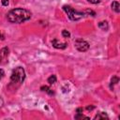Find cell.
Here are the masks:
<instances>
[{
  "mask_svg": "<svg viewBox=\"0 0 120 120\" xmlns=\"http://www.w3.org/2000/svg\"><path fill=\"white\" fill-rule=\"evenodd\" d=\"M112 8L115 11V12H119L120 11V6H119V3L117 2V1H113L112 3Z\"/></svg>",
  "mask_w": 120,
  "mask_h": 120,
  "instance_id": "ba28073f",
  "label": "cell"
},
{
  "mask_svg": "<svg viewBox=\"0 0 120 120\" xmlns=\"http://www.w3.org/2000/svg\"><path fill=\"white\" fill-rule=\"evenodd\" d=\"M52 44L56 49H65L67 47V43H65V42H59L57 39H53L52 42Z\"/></svg>",
  "mask_w": 120,
  "mask_h": 120,
  "instance_id": "8992f818",
  "label": "cell"
},
{
  "mask_svg": "<svg viewBox=\"0 0 120 120\" xmlns=\"http://www.w3.org/2000/svg\"><path fill=\"white\" fill-rule=\"evenodd\" d=\"M63 9L66 11V13L68 14V17L71 20V21H78L80 19H82L84 16V13L82 12H79L77 10H74L72 8H70L69 6H64Z\"/></svg>",
  "mask_w": 120,
  "mask_h": 120,
  "instance_id": "3957f363",
  "label": "cell"
},
{
  "mask_svg": "<svg viewBox=\"0 0 120 120\" xmlns=\"http://www.w3.org/2000/svg\"><path fill=\"white\" fill-rule=\"evenodd\" d=\"M4 75H5V72H4V70L2 69V68H0V80L4 77Z\"/></svg>",
  "mask_w": 120,
  "mask_h": 120,
  "instance_id": "ac0fdd59",
  "label": "cell"
},
{
  "mask_svg": "<svg viewBox=\"0 0 120 120\" xmlns=\"http://www.w3.org/2000/svg\"><path fill=\"white\" fill-rule=\"evenodd\" d=\"M118 82V78L117 77H112V80H111V86L112 85V84H115V83H117Z\"/></svg>",
  "mask_w": 120,
  "mask_h": 120,
  "instance_id": "7c38bea8",
  "label": "cell"
},
{
  "mask_svg": "<svg viewBox=\"0 0 120 120\" xmlns=\"http://www.w3.org/2000/svg\"><path fill=\"white\" fill-rule=\"evenodd\" d=\"M82 108H78L77 110H76V112H77V113H82Z\"/></svg>",
  "mask_w": 120,
  "mask_h": 120,
  "instance_id": "d6986e66",
  "label": "cell"
},
{
  "mask_svg": "<svg viewBox=\"0 0 120 120\" xmlns=\"http://www.w3.org/2000/svg\"><path fill=\"white\" fill-rule=\"evenodd\" d=\"M42 91H45V92H48V90L50 89L48 86H41V88H40Z\"/></svg>",
  "mask_w": 120,
  "mask_h": 120,
  "instance_id": "2e32d148",
  "label": "cell"
},
{
  "mask_svg": "<svg viewBox=\"0 0 120 120\" xmlns=\"http://www.w3.org/2000/svg\"><path fill=\"white\" fill-rule=\"evenodd\" d=\"M98 27L100 28V29H102V30H108V28H109V25H108V22H106V21H102V22H100L99 23H98Z\"/></svg>",
  "mask_w": 120,
  "mask_h": 120,
  "instance_id": "9c48e42d",
  "label": "cell"
},
{
  "mask_svg": "<svg viewBox=\"0 0 120 120\" xmlns=\"http://www.w3.org/2000/svg\"><path fill=\"white\" fill-rule=\"evenodd\" d=\"M1 2H2L3 6H8V0H1Z\"/></svg>",
  "mask_w": 120,
  "mask_h": 120,
  "instance_id": "e0dca14e",
  "label": "cell"
},
{
  "mask_svg": "<svg viewBox=\"0 0 120 120\" xmlns=\"http://www.w3.org/2000/svg\"><path fill=\"white\" fill-rule=\"evenodd\" d=\"M62 36L64 38H69L70 37V33L68 31V30H63L62 31Z\"/></svg>",
  "mask_w": 120,
  "mask_h": 120,
  "instance_id": "8fae6325",
  "label": "cell"
},
{
  "mask_svg": "<svg viewBox=\"0 0 120 120\" xmlns=\"http://www.w3.org/2000/svg\"><path fill=\"white\" fill-rule=\"evenodd\" d=\"M7 18L12 23H22L31 18V12L24 8H14L8 11Z\"/></svg>",
  "mask_w": 120,
  "mask_h": 120,
  "instance_id": "6da1fadb",
  "label": "cell"
},
{
  "mask_svg": "<svg viewBox=\"0 0 120 120\" xmlns=\"http://www.w3.org/2000/svg\"><path fill=\"white\" fill-rule=\"evenodd\" d=\"M85 12L88 13V14H92V16H95V12H94L93 10H91V9H86Z\"/></svg>",
  "mask_w": 120,
  "mask_h": 120,
  "instance_id": "9a60e30c",
  "label": "cell"
},
{
  "mask_svg": "<svg viewBox=\"0 0 120 120\" xmlns=\"http://www.w3.org/2000/svg\"><path fill=\"white\" fill-rule=\"evenodd\" d=\"M86 109H87L88 111H89V110H93V109H94V106H88Z\"/></svg>",
  "mask_w": 120,
  "mask_h": 120,
  "instance_id": "44dd1931",
  "label": "cell"
},
{
  "mask_svg": "<svg viewBox=\"0 0 120 120\" xmlns=\"http://www.w3.org/2000/svg\"><path fill=\"white\" fill-rule=\"evenodd\" d=\"M74 45H75V48H76L78 51H80V52H85V51H87V50L89 49V44H88V42L85 41V40H83V39H82V38L76 39Z\"/></svg>",
  "mask_w": 120,
  "mask_h": 120,
  "instance_id": "277c9868",
  "label": "cell"
},
{
  "mask_svg": "<svg viewBox=\"0 0 120 120\" xmlns=\"http://www.w3.org/2000/svg\"><path fill=\"white\" fill-rule=\"evenodd\" d=\"M24 78H25L24 69L22 67H17L12 70V73L10 76V82L11 84L19 85L23 82Z\"/></svg>",
  "mask_w": 120,
  "mask_h": 120,
  "instance_id": "7a4b0ae2",
  "label": "cell"
},
{
  "mask_svg": "<svg viewBox=\"0 0 120 120\" xmlns=\"http://www.w3.org/2000/svg\"><path fill=\"white\" fill-rule=\"evenodd\" d=\"M3 104H4V100H3V98L0 97V107H2Z\"/></svg>",
  "mask_w": 120,
  "mask_h": 120,
  "instance_id": "ffe728a7",
  "label": "cell"
},
{
  "mask_svg": "<svg viewBox=\"0 0 120 120\" xmlns=\"http://www.w3.org/2000/svg\"><path fill=\"white\" fill-rule=\"evenodd\" d=\"M56 82V77H55V75H52V76H50L49 78H48V82L50 83V84H52V83H54Z\"/></svg>",
  "mask_w": 120,
  "mask_h": 120,
  "instance_id": "30bf717a",
  "label": "cell"
},
{
  "mask_svg": "<svg viewBox=\"0 0 120 120\" xmlns=\"http://www.w3.org/2000/svg\"><path fill=\"white\" fill-rule=\"evenodd\" d=\"M8 56V49L7 47L3 48L0 50V65H3L7 62Z\"/></svg>",
  "mask_w": 120,
  "mask_h": 120,
  "instance_id": "5b68a950",
  "label": "cell"
},
{
  "mask_svg": "<svg viewBox=\"0 0 120 120\" xmlns=\"http://www.w3.org/2000/svg\"><path fill=\"white\" fill-rule=\"evenodd\" d=\"M75 118H76V119H82V118H84V119H89V117L84 116V115H82V113H78V114L75 116Z\"/></svg>",
  "mask_w": 120,
  "mask_h": 120,
  "instance_id": "4fadbf2b",
  "label": "cell"
},
{
  "mask_svg": "<svg viewBox=\"0 0 120 120\" xmlns=\"http://www.w3.org/2000/svg\"><path fill=\"white\" fill-rule=\"evenodd\" d=\"M88 2H90V3H92V4H98V3H99L101 0H87Z\"/></svg>",
  "mask_w": 120,
  "mask_h": 120,
  "instance_id": "5bb4252c",
  "label": "cell"
},
{
  "mask_svg": "<svg viewBox=\"0 0 120 120\" xmlns=\"http://www.w3.org/2000/svg\"><path fill=\"white\" fill-rule=\"evenodd\" d=\"M108 115L103 112H98V114H96V116L94 117V119H108Z\"/></svg>",
  "mask_w": 120,
  "mask_h": 120,
  "instance_id": "52a82bcc",
  "label": "cell"
}]
</instances>
